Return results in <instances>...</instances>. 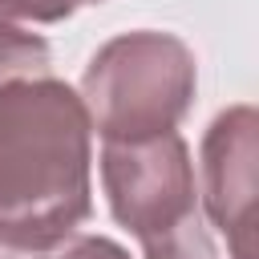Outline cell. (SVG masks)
<instances>
[{"label":"cell","mask_w":259,"mask_h":259,"mask_svg":"<svg viewBox=\"0 0 259 259\" xmlns=\"http://www.w3.org/2000/svg\"><path fill=\"white\" fill-rule=\"evenodd\" d=\"M93 125L57 77L0 85V247L49 251L93 214Z\"/></svg>","instance_id":"cell-1"},{"label":"cell","mask_w":259,"mask_h":259,"mask_svg":"<svg viewBox=\"0 0 259 259\" xmlns=\"http://www.w3.org/2000/svg\"><path fill=\"white\" fill-rule=\"evenodd\" d=\"M198 65L186 40L158 28H138L105 40L81 77V101L101 142H138L190 113Z\"/></svg>","instance_id":"cell-2"},{"label":"cell","mask_w":259,"mask_h":259,"mask_svg":"<svg viewBox=\"0 0 259 259\" xmlns=\"http://www.w3.org/2000/svg\"><path fill=\"white\" fill-rule=\"evenodd\" d=\"M101 186L113 223L125 227L138 247L166 239L190 219H198L194 162L178 130L138 142H105Z\"/></svg>","instance_id":"cell-3"},{"label":"cell","mask_w":259,"mask_h":259,"mask_svg":"<svg viewBox=\"0 0 259 259\" xmlns=\"http://www.w3.org/2000/svg\"><path fill=\"white\" fill-rule=\"evenodd\" d=\"M259 186V113L251 105L223 109L198 146V194L210 227L231 259H251Z\"/></svg>","instance_id":"cell-4"},{"label":"cell","mask_w":259,"mask_h":259,"mask_svg":"<svg viewBox=\"0 0 259 259\" xmlns=\"http://www.w3.org/2000/svg\"><path fill=\"white\" fill-rule=\"evenodd\" d=\"M49 65H53L49 40L0 16V85L28 81V77H49Z\"/></svg>","instance_id":"cell-5"},{"label":"cell","mask_w":259,"mask_h":259,"mask_svg":"<svg viewBox=\"0 0 259 259\" xmlns=\"http://www.w3.org/2000/svg\"><path fill=\"white\" fill-rule=\"evenodd\" d=\"M142 255H146V259H231V255L214 243V235H210V227L202 223V214L190 219L186 227H178L174 235L146 243Z\"/></svg>","instance_id":"cell-6"},{"label":"cell","mask_w":259,"mask_h":259,"mask_svg":"<svg viewBox=\"0 0 259 259\" xmlns=\"http://www.w3.org/2000/svg\"><path fill=\"white\" fill-rule=\"evenodd\" d=\"M36 259H130V251L105 235H65L49 251H36Z\"/></svg>","instance_id":"cell-7"},{"label":"cell","mask_w":259,"mask_h":259,"mask_svg":"<svg viewBox=\"0 0 259 259\" xmlns=\"http://www.w3.org/2000/svg\"><path fill=\"white\" fill-rule=\"evenodd\" d=\"M0 16L4 20H36V24H57L65 16H73V8L65 0H0Z\"/></svg>","instance_id":"cell-8"},{"label":"cell","mask_w":259,"mask_h":259,"mask_svg":"<svg viewBox=\"0 0 259 259\" xmlns=\"http://www.w3.org/2000/svg\"><path fill=\"white\" fill-rule=\"evenodd\" d=\"M65 4H69V8H73V12H77V8H81V4H101V0H65Z\"/></svg>","instance_id":"cell-9"},{"label":"cell","mask_w":259,"mask_h":259,"mask_svg":"<svg viewBox=\"0 0 259 259\" xmlns=\"http://www.w3.org/2000/svg\"><path fill=\"white\" fill-rule=\"evenodd\" d=\"M0 259H4V255H0Z\"/></svg>","instance_id":"cell-10"}]
</instances>
